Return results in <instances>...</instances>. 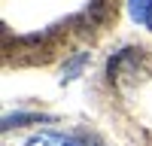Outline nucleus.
Wrapping results in <instances>:
<instances>
[{
    "label": "nucleus",
    "mask_w": 152,
    "mask_h": 146,
    "mask_svg": "<svg viewBox=\"0 0 152 146\" xmlns=\"http://www.w3.org/2000/svg\"><path fill=\"white\" fill-rule=\"evenodd\" d=\"M61 146H79V143H70V140H64V143H61Z\"/></svg>",
    "instance_id": "nucleus-5"
},
{
    "label": "nucleus",
    "mask_w": 152,
    "mask_h": 146,
    "mask_svg": "<svg viewBox=\"0 0 152 146\" xmlns=\"http://www.w3.org/2000/svg\"><path fill=\"white\" fill-rule=\"evenodd\" d=\"M43 116L37 113H15V116H6L3 119V128H12V125H21V122H40Z\"/></svg>",
    "instance_id": "nucleus-3"
},
{
    "label": "nucleus",
    "mask_w": 152,
    "mask_h": 146,
    "mask_svg": "<svg viewBox=\"0 0 152 146\" xmlns=\"http://www.w3.org/2000/svg\"><path fill=\"white\" fill-rule=\"evenodd\" d=\"M85 64H88V52H79V55H73V58L67 61V64H64V76H61V79H64V82L76 79V76L82 73V67H85Z\"/></svg>",
    "instance_id": "nucleus-1"
},
{
    "label": "nucleus",
    "mask_w": 152,
    "mask_h": 146,
    "mask_svg": "<svg viewBox=\"0 0 152 146\" xmlns=\"http://www.w3.org/2000/svg\"><path fill=\"white\" fill-rule=\"evenodd\" d=\"M128 6H131V18L146 24V15H149V9H152V0H131Z\"/></svg>",
    "instance_id": "nucleus-2"
},
{
    "label": "nucleus",
    "mask_w": 152,
    "mask_h": 146,
    "mask_svg": "<svg viewBox=\"0 0 152 146\" xmlns=\"http://www.w3.org/2000/svg\"><path fill=\"white\" fill-rule=\"evenodd\" d=\"M146 28L152 31V9H149V15H146Z\"/></svg>",
    "instance_id": "nucleus-4"
}]
</instances>
